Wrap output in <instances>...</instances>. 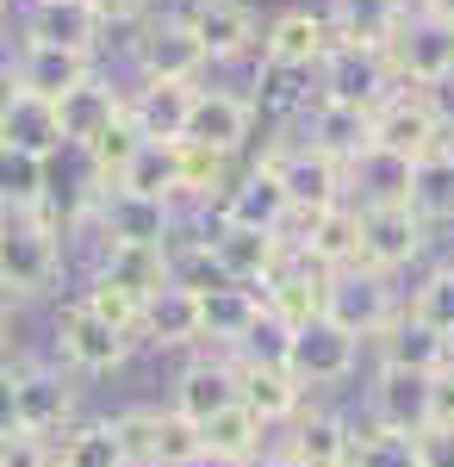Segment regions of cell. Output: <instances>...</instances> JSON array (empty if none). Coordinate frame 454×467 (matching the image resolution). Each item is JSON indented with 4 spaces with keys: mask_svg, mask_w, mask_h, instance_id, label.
Here are the masks:
<instances>
[{
    "mask_svg": "<svg viewBox=\"0 0 454 467\" xmlns=\"http://www.w3.org/2000/svg\"><path fill=\"white\" fill-rule=\"evenodd\" d=\"M442 156H449V162H454V138H442Z\"/></svg>",
    "mask_w": 454,
    "mask_h": 467,
    "instance_id": "cell-58",
    "label": "cell"
},
{
    "mask_svg": "<svg viewBox=\"0 0 454 467\" xmlns=\"http://www.w3.org/2000/svg\"><path fill=\"white\" fill-rule=\"evenodd\" d=\"M405 206H411L423 224L454 218V162L442 156V150H429V156L411 162V200H405Z\"/></svg>",
    "mask_w": 454,
    "mask_h": 467,
    "instance_id": "cell-37",
    "label": "cell"
},
{
    "mask_svg": "<svg viewBox=\"0 0 454 467\" xmlns=\"http://www.w3.org/2000/svg\"><path fill=\"white\" fill-rule=\"evenodd\" d=\"M200 462V424L181 411H156V467H193Z\"/></svg>",
    "mask_w": 454,
    "mask_h": 467,
    "instance_id": "cell-45",
    "label": "cell"
},
{
    "mask_svg": "<svg viewBox=\"0 0 454 467\" xmlns=\"http://www.w3.org/2000/svg\"><path fill=\"white\" fill-rule=\"evenodd\" d=\"M411 318L429 324L436 337H449V343H454V268H436V275L411 293Z\"/></svg>",
    "mask_w": 454,
    "mask_h": 467,
    "instance_id": "cell-43",
    "label": "cell"
},
{
    "mask_svg": "<svg viewBox=\"0 0 454 467\" xmlns=\"http://www.w3.org/2000/svg\"><path fill=\"white\" fill-rule=\"evenodd\" d=\"M13 94H19V81H13V75L0 69V119H6V107H13Z\"/></svg>",
    "mask_w": 454,
    "mask_h": 467,
    "instance_id": "cell-56",
    "label": "cell"
},
{
    "mask_svg": "<svg viewBox=\"0 0 454 467\" xmlns=\"http://www.w3.org/2000/svg\"><path fill=\"white\" fill-rule=\"evenodd\" d=\"M100 281L125 287L138 306H150L156 293L169 287V250H150V244H112L100 262Z\"/></svg>",
    "mask_w": 454,
    "mask_h": 467,
    "instance_id": "cell-31",
    "label": "cell"
},
{
    "mask_svg": "<svg viewBox=\"0 0 454 467\" xmlns=\"http://www.w3.org/2000/svg\"><path fill=\"white\" fill-rule=\"evenodd\" d=\"M374 144L405 156V162H418L429 150H442V112L429 100H418V94H392V100L374 107Z\"/></svg>",
    "mask_w": 454,
    "mask_h": 467,
    "instance_id": "cell-11",
    "label": "cell"
},
{
    "mask_svg": "<svg viewBox=\"0 0 454 467\" xmlns=\"http://www.w3.org/2000/svg\"><path fill=\"white\" fill-rule=\"evenodd\" d=\"M262 306H268V318H274L280 330H299V324L324 318V268H312L305 255L286 250L280 275L262 281Z\"/></svg>",
    "mask_w": 454,
    "mask_h": 467,
    "instance_id": "cell-13",
    "label": "cell"
},
{
    "mask_svg": "<svg viewBox=\"0 0 454 467\" xmlns=\"http://www.w3.org/2000/svg\"><path fill=\"white\" fill-rule=\"evenodd\" d=\"M224 405H237V374H231V361H193L187 374L175 380V405L187 424H206L212 411H224Z\"/></svg>",
    "mask_w": 454,
    "mask_h": 467,
    "instance_id": "cell-33",
    "label": "cell"
},
{
    "mask_svg": "<svg viewBox=\"0 0 454 467\" xmlns=\"http://www.w3.org/2000/svg\"><path fill=\"white\" fill-rule=\"evenodd\" d=\"M423 13H429L436 26H449V32H454V0H423Z\"/></svg>",
    "mask_w": 454,
    "mask_h": 467,
    "instance_id": "cell-55",
    "label": "cell"
},
{
    "mask_svg": "<svg viewBox=\"0 0 454 467\" xmlns=\"http://www.w3.org/2000/svg\"><path fill=\"white\" fill-rule=\"evenodd\" d=\"M13 343V312H6V299H0V349Z\"/></svg>",
    "mask_w": 454,
    "mask_h": 467,
    "instance_id": "cell-57",
    "label": "cell"
},
{
    "mask_svg": "<svg viewBox=\"0 0 454 467\" xmlns=\"http://www.w3.org/2000/svg\"><path fill=\"white\" fill-rule=\"evenodd\" d=\"M119 187H131V193H150V200H175L181 193V169H175V144H143L131 156V169Z\"/></svg>",
    "mask_w": 454,
    "mask_h": 467,
    "instance_id": "cell-42",
    "label": "cell"
},
{
    "mask_svg": "<svg viewBox=\"0 0 454 467\" xmlns=\"http://www.w3.org/2000/svg\"><path fill=\"white\" fill-rule=\"evenodd\" d=\"M0 144L32 150V156L50 162V150L63 144V131H57V107L19 88V94H13V107H6V119H0Z\"/></svg>",
    "mask_w": 454,
    "mask_h": 467,
    "instance_id": "cell-35",
    "label": "cell"
},
{
    "mask_svg": "<svg viewBox=\"0 0 454 467\" xmlns=\"http://www.w3.org/2000/svg\"><path fill=\"white\" fill-rule=\"evenodd\" d=\"M405 26V0H336L330 6V44L386 50Z\"/></svg>",
    "mask_w": 454,
    "mask_h": 467,
    "instance_id": "cell-22",
    "label": "cell"
},
{
    "mask_svg": "<svg viewBox=\"0 0 454 467\" xmlns=\"http://www.w3.org/2000/svg\"><path fill=\"white\" fill-rule=\"evenodd\" d=\"M63 268V244H57V224L44 213H19V218H0V287L32 299L57 281Z\"/></svg>",
    "mask_w": 454,
    "mask_h": 467,
    "instance_id": "cell-1",
    "label": "cell"
},
{
    "mask_svg": "<svg viewBox=\"0 0 454 467\" xmlns=\"http://www.w3.org/2000/svg\"><path fill=\"white\" fill-rule=\"evenodd\" d=\"M355 218H361V250H355L361 268L392 275V268H405V262H418V255H423L429 224H423L411 206H361Z\"/></svg>",
    "mask_w": 454,
    "mask_h": 467,
    "instance_id": "cell-4",
    "label": "cell"
},
{
    "mask_svg": "<svg viewBox=\"0 0 454 467\" xmlns=\"http://www.w3.org/2000/svg\"><path fill=\"white\" fill-rule=\"evenodd\" d=\"M81 306H88L94 318H106L119 337H138V324H143V306H138V299H131L125 287H112V281H100V275H94V287H88V299H81Z\"/></svg>",
    "mask_w": 454,
    "mask_h": 467,
    "instance_id": "cell-47",
    "label": "cell"
},
{
    "mask_svg": "<svg viewBox=\"0 0 454 467\" xmlns=\"http://www.w3.org/2000/svg\"><path fill=\"white\" fill-rule=\"evenodd\" d=\"M0 467H50V442L44 436H26V431L0 436Z\"/></svg>",
    "mask_w": 454,
    "mask_h": 467,
    "instance_id": "cell-49",
    "label": "cell"
},
{
    "mask_svg": "<svg viewBox=\"0 0 454 467\" xmlns=\"http://www.w3.org/2000/svg\"><path fill=\"white\" fill-rule=\"evenodd\" d=\"M268 318V306H262V293L255 287H237V281H224V287L200 293V343H224V349H243L249 337H255V324Z\"/></svg>",
    "mask_w": 454,
    "mask_h": 467,
    "instance_id": "cell-16",
    "label": "cell"
},
{
    "mask_svg": "<svg viewBox=\"0 0 454 467\" xmlns=\"http://www.w3.org/2000/svg\"><path fill=\"white\" fill-rule=\"evenodd\" d=\"M138 150H143V131L131 125V112H119V119L106 125L100 138L88 144V162H94V181H100V187H119Z\"/></svg>",
    "mask_w": 454,
    "mask_h": 467,
    "instance_id": "cell-39",
    "label": "cell"
},
{
    "mask_svg": "<svg viewBox=\"0 0 454 467\" xmlns=\"http://www.w3.org/2000/svg\"><path fill=\"white\" fill-rule=\"evenodd\" d=\"M286 455L299 467H349V424L330 418V411H312V418H299Z\"/></svg>",
    "mask_w": 454,
    "mask_h": 467,
    "instance_id": "cell-36",
    "label": "cell"
},
{
    "mask_svg": "<svg viewBox=\"0 0 454 467\" xmlns=\"http://www.w3.org/2000/svg\"><path fill=\"white\" fill-rule=\"evenodd\" d=\"M355 250H361V218L349 206H330V213L305 218V237H293V255H305L312 268H349Z\"/></svg>",
    "mask_w": 454,
    "mask_h": 467,
    "instance_id": "cell-24",
    "label": "cell"
},
{
    "mask_svg": "<svg viewBox=\"0 0 454 467\" xmlns=\"http://www.w3.org/2000/svg\"><path fill=\"white\" fill-rule=\"evenodd\" d=\"M50 467H125L119 431L112 424H81L63 436V449H50Z\"/></svg>",
    "mask_w": 454,
    "mask_h": 467,
    "instance_id": "cell-41",
    "label": "cell"
},
{
    "mask_svg": "<svg viewBox=\"0 0 454 467\" xmlns=\"http://www.w3.org/2000/svg\"><path fill=\"white\" fill-rule=\"evenodd\" d=\"M349 169L361 175V187H367V206H405V200H411V162H405V156L367 144Z\"/></svg>",
    "mask_w": 454,
    "mask_h": 467,
    "instance_id": "cell-38",
    "label": "cell"
},
{
    "mask_svg": "<svg viewBox=\"0 0 454 467\" xmlns=\"http://www.w3.org/2000/svg\"><path fill=\"white\" fill-rule=\"evenodd\" d=\"M324 50H330V19L324 13H280L268 37H262V57H268V69H317L324 63Z\"/></svg>",
    "mask_w": 454,
    "mask_h": 467,
    "instance_id": "cell-18",
    "label": "cell"
},
{
    "mask_svg": "<svg viewBox=\"0 0 454 467\" xmlns=\"http://www.w3.org/2000/svg\"><path fill=\"white\" fill-rule=\"evenodd\" d=\"M349 467H418V436L386 424L349 431Z\"/></svg>",
    "mask_w": 454,
    "mask_h": 467,
    "instance_id": "cell-40",
    "label": "cell"
},
{
    "mask_svg": "<svg viewBox=\"0 0 454 467\" xmlns=\"http://www.w3.org/2000/svg\"><path fill=\"white\" fill-rule=\"evenodd\" d=\"M237 467H299L286 449H262V455H249V462H237Z\"/></svg>",
    "mask_w": 454,
    "mask_h": 467,
    "instance_id": "cell-54",
    "label": "cell"
},
{
    "mask_svg": "<svg viewBox=\"0 0 454 467\" xmlns=\"http://www.w3.org/2000/svg\"><path fill=\"white\" fill-rule=\"evenodd\" d=\"M324 100H343V107H380L392 100V63L386 50H361V44H330L324 50Z\"/></svg>",
    "mask_w": 454,
    "mask_h": 467,
    "instance_id": "cell-7",
    "label": "cell"
},
{
    "mask_svg": "<svg viewBox=\"0 0 454 467\" xmlns=\"http://www.w3.org/2000/svg\"><path fill=\"white\" fill-rule=\"evenodd\" d=\"M169 287H181V293L224 287V275H218V262H212V250H206V237L187 244V250H169Z\"/></svg>",
    "mask_w": 454,
    "mask_h": 467,
    "instance_id": "cell-46",
    "label": "cell"
},
{
    "mask_svg": "<svg viewBox=\"0 0 454 467\" xmlns=\"http://www.w3.org/2000/svg\"><path fill=\"white\" fill-rule=\"evenodd\" d=\"M181 26L200 37L206 57H237V50H249V37H255V13H249L243 0H200Z\"/></svg>",
    "mask_w": 454,
    "mask_h": 467,
    "instance_id": "cell-27",
    "label": "cell"
},
{
    "mask_svg": "<svg viewBox=\"0 0 454 467\" xmlns=\"http://www.w3.org/2000/svg\"><path fill=\"white\" fill-rule=\"evenodd\" d=\"M262 436H268V424L249 405H224V411H212L206 424H200V462L237 467L249 455H262Z\"/></svg>",
    "mask_w": 454,
    "mask_h": 467,
    "instance_id": "cell-26",
    "label": "cell"
},
{
    "mask_svg": "<svg viewBox=\"0 0 454 467\" xmlns=\"http://www.w3.org/2000/svg\"><path fill=\"white\" fill-rule=\"evenodd\" d=\"M19 431V393H13V368H0V436Z\"/></svg>",
    "mask_w": 454,
    "mask_h": 467,
    "instance_id": "cell-52",
    "label": "cell"
},
{
    "mask_svg": "<svg viewBox=\"0 0 454 467\" xmlns=\"http://www.w3.org/2000/svg\"><path fill=\"white\" fill-rule=\"evenodd\" d=\"M274 175L286 187V213L293 218H317L330 206H343V162H330L324 150H293V156H274Z\"/></svg>",
    "mask_w": 454,
    "mask_h": 467,
    "instance_id": "cell-9",
    "label": "cell"
},
{
    "mask_svg": "<svg viewBox=\"0 0 454 467\" xmlns=\"http://www.w3.org/2000/svg\"><path fill=\"white\" fill-rule=\"evenodd\" d=\"M169 200H150L131 187H100V231L106 244H150V250H169Z\"/></svg>",
    "mask_w": 454,
    "mask_h": 467,
    "instance_id": "cell-12",
    "label": "cell"
},
{
    "mask_svg": "<svg viewBox=\"0 0 454 467\" xmlns=\"http://www.w3.org/2000/svg\"><path fill=\"white\" fill-rule=\"evenodd\" d=\"M280 361H286V374L299 387H336L361 361V337H349L343 324H330V318H312L299 330H286V356Z\"/></svg>",
    "mask_w": 454,
    "mask_h": 467,
    "instance_id": "cell-3",
    "label": "cell"
},
{
    "mask_svg": "<svg viewBox=\"0 0 454 467\" xmlns=\"http://www.w3.org/2000/svg\"><path fill=\"white\" fill-rule=\"evenodd\" d=\"M324 318L343 324L349 337H380L386 324L398 318V306H392V281L374 275V268H361V262L330 268V275H324Z\"/></svg>",
    "mask_w": 454,
    "mask_h": 467,
    "instance_id": "cell-2",
    "label": "cell"
},
{
    "mask_svg": "<svg viewBox=\"0 0 454 467\" xmlns=\"http://www.w3.org/2000/svg\"><path fill=\"white\" fill-rule=\"evenodd\" d=\"M418 467H454V424H423L418 431Z\"/></svg>",
    "mask_w": 454,
    "mask_h": 467,
    "instance_id": "cell-50",
    "label": "cell"
},
{
    "mask_svg": "<svg viewBox=\"0 0 454 467\" xmlns=\"http://www.w3.org/2000/svg\"><path fill=\"white\" fill-rule=\"evenodd\" d=\"M138 337L150 343V349H187V343H200V293L162 287L150 306H143Z\"/></svg>",
    "mask_w": 454,
    "mask_h": 467,
    "instance_id": "cell-29",
    "label": "cell"
},
{
    "mask_svg": "<svg viewBox=\"0 0 454 467\" xmlns=\"http://www.w3.org/2000/svg\"><path fill=\"white\" fill-rule=\"evenodd\" d=\"M57 356L81 368V374H112V368H125L131 356V337H119L106 318H94L81 299H75L69 312L57 318Z\"/></svg>",
    "mask_w": 454,
    "mask_h": 467,
    "instance_id": "cell-10",
    "label": "cell"
},
{
    "mask_svg": "<svg viewBox=\"0 0 454 467\" xmlns=\"http://www.w3.org/2000/svg\"><path fill=\"white\" fill-rule=\"evenodd\" d=\"M249 125H255V107H249V100L218 94V88H193V107H187L181 144L212 150V156H237V150L249 144Z\"/></svg>",
    "mask_w": 454,
    "mask_h": 467,
    "instance_id": "cell-8",
    "label": "cell"
},
{
    "mask_svg": "<svg viewBox=\"0 0 454 467\" xmlns=\"http://www.w3.org/2000/svg\"><path fill=\"white\" fill-rule=\"evenodd\" d=\"M187 107H193V81H143L138 100H125L131 125L143 131V144H181Z\"/></svg>",
    "mask_w": 454,
    "mask_h": 467,
    "instance_id": "cell-21",
    "label": "cell"
},
{
    "mask_svg": "<svg viewBox=\"0 0 454 467\" xmlns=\"http://www.w3.org/2000/svg\"><path fill=\"white\" fill-rule=\"evenodd\" d=\"M374 424L418 436L423 424H429V374L380 368V387H374Z\"/></svg>",
    "mask_w": 454,
    "mask_h": 467,
    "instance_id": "cell-28",
    "label": "cell"
},
{
    "mask_svg": "<svg viewBox=\"0 0 454 467\" xmlns=\"http://www.w3.org/2000/svg\"><path fill=\"white\" fill-rule=\"evenodd\" d=\"M26 44H50V50H81L88 57L100 44V13L88 0H37Z\"/></svg>",
    "mask_w": 454,
    "mask_h": 467,
    "instance_id": "cell-25",
    "label": "cell"
},
{
    "mask_svg": "<svg viewBox=\"0 0 454 467\" xmlns=\"http://www.w3.org/2000/svg\"><path fill=\"white\" fill-rule=\"evenodd\" d=\"M224 162L231 156H212V150H193V144H175V169H181V193H200V200H224Z\"/></svg>",
    "mask_w": 454,
    "mask_h": 467,
    "instance_id": "cell-44",
    "label": "cell"
},
{
    "mask_svg": "<svg viewBox=\"0 0 454 467\" xmlns=\"http://www.w3.org/2000/svg\"><path fill=\"white\" fill-rule=\"evenodd\" d=\"M374 343H380V368H405V374H442V368L454 361L449 356V337H436V330L418 324L411 312H398Z\"/></svg>",
    "mask_w": 454,
    "mask_h": 467,
    "instance_id": "cell-19",
    "label": "cell"
},
{
    "mask_svg": "<svg viewBox=\"0 0 454 467\" xmlns=\"http://www.w3.org/2000/svg\"><path fill=\"white\" fill-rule=\"evenodd\" d=\"M138 69H143V81H193L206 69V50H200V37L181 19H169V26L138 37Z\"/></svg>",
    "mask_w": 454,
    "mask_h": 467,
    "instance_id": "cell-20",
    "label": "cell"
},
{
    "mask_svg": "<svg viewBox=\"0 0 454 467\" xmlns=\"http://www.w3.org/2000/svg\"><path fill=\"white\" fill-rule=\"evenodd\" d=\"M212 262H218V275L224 281H237V287H262L268 275H280V262H286V231H249V224H218L206 237Z\"/></svg>",
    "mask_w": 454,
    "mask_h": 467,
    "instance_id": "cell-5",
    "label": "cell"
},
{
    "mask_svg": "<svg viewBox=\"0 0 454 467\" xmlns=\"http://www.w3.org/2000/svg\"><path fill=\"white\" fill-rule=\"evenodd\" d=\"M112 431H119L125 467H156V411H150V405L125 411V418H112Z\"/></svg>",
    "mask_w": 454,
    "mask_h": 467,
    "instance_id": "cell-48",
    "label": "cell"
},
{
    "mask_svg": "<svg viewBox=\"0 0 454 467\" xmlns=\"http://www.w3.org/2000/svg\"><path fill=\"white\" fill-rule=\"evenodd\" d=\"M286 187H280L274 162H262V169H249L237 187H224V200H218V224H249V231H280L286 224Z\"/></svg>",
    "mask_w": 454,
    "mask_h": 467,
    "instance_id": "cell-17",
    "label": "cell"
},
{
    "mask_svg": "<svg viewBox=\"0 0 454 467\" xmlns=\"http://www.w3.org/2000/svg\"><path fill=\"white\" fill-rule=\"evenodd\" d=\"M231 374H237V405H249L262 424H286V418H299V405H305V387L286 374V361H231Z\"/></svg>",
    "mask_w": 454,
    "mask_h": 467,
    "instance_id": "cell-15",
    "label": "cell"
},
{
    "mask_svg": "<svg viewBox=\"0 0 454 467\" xmlns=\"http://www.w3.org/2000/svg\"><path fill=\"white\" fill-rule=\"evenodd\" d=\"M88 57L81 50H50V44H26V57H19V88L26 94H37V100H63L69 88H81L88 81Z\"/></svg>",
    "mask_w": 454,
    "mask_h": 467,
    "instance_id": "cell-30",
    "label": "cell"
},
{
    "mask_svg": "<svg viewBox=\"0 0 454 467\" xmlns=\"http://www.w3.org/2000/svg\"><path fill=\"white\" fill-rule=\"evenodd\" d=\"M13 393H19V431L50 436L75 418V387L57 368H13Z\"/></svg>",
    "mask_w": 454,
    "mask_h": 467,
    "instance_id": "cell-14",
    "label": "cell"
},
{
    "mask_svg": "<svg viewBox=\"0 0 454 467\" xmlns=\"http://www.w3.org/2000/svg\"><path fill=\"white\" fill-rule=\"evenodd\" d=\"M429 424H454V361L429 374Z\"/></svg>",
    "mask_w": 454,
    "mask_h": 467,
    "instance_id": "cell-51",
    "label": "cell"
},
{
    "mask_svg": "<svg viewBox=\"0 0 454 467\" xmlns=\"http://www.w3.org/2000/svg\"><path fill=\"white\" fill-rule=\"evenodd\" d=\"M94 13H100V26H119V19H138L150 0H88Z\"/></svg>",
    "mask_w": 454,
    "mask_h": 467,
    "instance_id": "cell-53",
    "label": "cell"
},
{
    "mask_svg": "<svg viewBox=\"0 0 454 467\" xmlns=\"http://www.w3.org/2000/svg\"><path fill=\"white\" fill-rule=\"evenodd\" d=\"M44 200H50V162L32 156V150L0 144V213L6 218L44 213Z\"/></svg>",
    "mask_w": 454,
    "mask_h": 467,
    "instance_id": "cell-34",
    "label": "cell"
},
{
    "mask_svg": "<svg viewBox=\"0 0 454 467\" xmlns=\"http://www.w3.org/2000/svg\"><path fill=\"white\" fill-rule=\"evenodd\" d=\"M50 107H57V131H63V144H81V150H88L106 125L125 112V100H119L106 81H94V75H88L81 88H69V94H63V100H50Z\"/></svg>",
    "mask_w": 454,
    "mask_h": 467,
    "instance_id": "cell-23",
    "label": "cell"
},
{
    "mask_svg": "<svg viewBox=\"0 0 454 467\" xmlns=\"http://www.w3.org/2000/svg\"><path fill=\"white\" fill-rule=\"evenodd\" d=\"M374 144V112L367 107H343V100H324L312 119V150H324L330 162L349 169L361 150Z\"/></svg>",
    "mask_w": 454,
    "mask_h": 467,
    "instance_id": "cell-32",
    "label": "cell"
},
{
    "mask_svg": "<svg viewBox=\"0 0 454 467\" xmlns=\"http://www.w3.org/2000/svg\"><path fill=\"white\" fill-rule=\"evenodd\" d=\"M386 63H392V81H418V88L454 81V32L436 26L429 13L423 19H405L398 37L386 44Z\"/></svg>",
    "mask_w": 454,
    "mask_h": 467,
    "instance_id": "cell-6",
    "label": "cell"
}]
</instances>
